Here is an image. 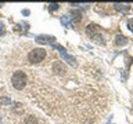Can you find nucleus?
<instances>
[{
    "label": "nucleus",
    "mask_w": 133,
    "mask_h": 124,
    "mask_svg": "<svg viewBox=\"0 0 133 124\" xmlns=\"http://www.w3.org/2000/svg\"><path fill=\"white\" fill-rule=\"evenodd\" d=\"M116 39H118V44H126V39L123 36H118Z\"/></svg>",
    "instance_id": "8"
},
{
    "label": "nucleus",
    "mask_w": 133,
    "mask_h": 124,
    "mask_svg": "<svg viewBox=\"0 0 133 124\" xmlns=\"http://www.w3.org/2000/svg\"><path fill=\"white\" fill-rule=\"evenodd\" d=\"M26 83H28V79H26L25 72H22V70L14 72V74H12V77H11V84L15 90H18V91L24 90L25 86H26Z\"/></svg>",
    "instance_id": "1"
},
{
    "label": "nucleus",
    "mask_w": 133,
    "mask_h": 124,
    "mask_svg": "<svg viewBox=\"0 0 133 124\" xmlns=\"http://www.w3.org/2000/svg\"><path fill=\"white\" fill-rule=\"evenodd\" d=\"M46 58V50L44 48H33L28 54V61L31 64H39Z\"/></svg>",
    "instance_id": "2"
},
{
    "label": "nucleus",
    "mask_w": 133,
    "mask_h": 124,
    "mask_svg": "<svg viewBox=\"0 0 133 124\" xmlns=\"http://www.w3.org/2000/svg\"><path fill=\"white\" fill-rule=\"evenodd\" d=\"M58 8V4H50V11H54Z\"/></svg>",
    "instance_id": "11"
},
{
    "label": "nucleus",
    "mask_w": 133,
    "mask_h": 124,
    "mask_svg": "<svg viewBox=\"0 0 133 124\" xmlns=\"http://www.w3.org/2000/svg\"><path fill=\"white\" fill-rule=\"evenodd\" d=\"M128 26H129V29L133 32V19H129V22H128Z\"/></svg>",
    "instance_id": "10"
},
{
    "label": "nucleus",
    "mask_w": 133,
    "mask_h": 124,
    "mask_svg": "<svg viewBox=\"0 0 133 124\" xmlns=\"http://www.w3.org/2000/svg\"><path fill=\"white\" fill-rule=\"evenodd\" d=\"M115 8L116 10H129V6L128 4H115Z\"/></svg>",
    "instance_id": "7"
},
{
    "label": "nucleus",
    "mask_w": 133,
    "mask_h": 124,
    "mask_svg": "<svg viewBox=\"0 0 133 124\" xmlns=\"http://www.w3.org/2000/svg\"><path fill=\"white\" fill-rule=\"evenodd\" d=\"M0 102H2V103H7V105H10V99H8V98H2V99H0Z\"/></svg>",
    "instance_id": "9"
},
{
    "label": "nucleus",
    "mask_w": 133,
    "mask_h": 124,
    "mask_svg": "<svg viewBox=\"0 0 133 124\" xmlns=\"http://www.w3.org/2000/svg\"><path fill=\"white\" fill-rule=\"evenodd\" d=\"M25 124H39L37 123V119L35 117V116H26V117H25Z\"/></svg>",
    "instance_id": "6"
},
{
    "label": "nucleus",
    "mask_w": 133,
    "mask_h": 124,
    "mask_svg": "<svg viewBox=\"0 0 133 124\" xmlns=\"http://www.w3.org/2000/svg\"><path fill=\"white\" fill-rule=\"evenodd\" d=\"M0 121H2V120H0Z\"/></svg>",
    "instance_id": "13"
},
{
    "label": "nucleus",
    "mask_w": 133,
    "mask_h": 124,
    "mask_svg": "<svg viewBox=\"0 0 133 124\" xmlns=\"http://www.w3.org/2000/svg\"><path fill=\"white\" fill-rule=\"evenodd\" d=\"M4 33V26H3V24H0V35H3Z\"/></svg>",
    "instance_id": "12"
},
{
    "label": "nucleus",
    "mask_w": 133,
    "mask_h": 124,
    "mask_svg": "<svg viewBox=\"0 0 133 124\" xmlns=\"http://www.w3.org/2000/svg\"><path fill=\"white\" fill-rule=\"evenodd\" d=\"M53 70H54V73H57V74H60V76H62V74L66 73V66L62 64L61 61L56 59V61L53 62Z\"/></svg>",
    "instance_id": "3"
},
{
    "label": "nucleus",
    "mask_w": 133,
    "mask_h": 124,
    "mask_svg": "<svg viewBox=\"0 0 133 124\" xmlns=\"http://www.w3.org/2000/svg\"><path fill=\"white\" fill-rule=\"evenodd\" d=\"M36 41L37 43H53L54 37H51V36H37Z\"/></svg>",
    "instance_id": "5"
},
{
    "label": "nucleus",
    "mask_w": 133,
    "mask_h": 124,
    "mask_svg": "<svg viewBox=\"0 0 133 124\" xmlns=\"http://www.w3.org/2000/svg\"><path fill=\"white\" fill-rule=\"evenodd\" d=\"M58 50H60V52L62 54V57L65 58V61L68 62V64H69L71 66H74V68H75V66H76V58L68 55V54H66V52L64 51V48H62V47H58Z\"/></svg>",
    "instance_id": "4"
}]
</instances>
